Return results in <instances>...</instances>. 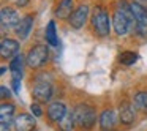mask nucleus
I'll return each mask as SVG.
<instances>
[{"mask_svg": "<svg viewBox=\"0 0 147 131\" xmlns=\"http://www.w3.org/2000/svg\"><path fill=\"white\" fill-rule=\"evenodd\" d=\"M46 41H48L49 46H57V44H59L54 21H51V22L48 24V27H46Z\"/></svg>", "mask_w": 147, "mask_h": 131, "instance_id": "obj_18", "label": "nucleus"}, {"mask_svg": "<svg viewBox=\"0 0 147 131\" xmlns=\"http://www.w3.org/2000/svg\"><path fill=\"white\" fill-rule=\"evenodd\" d=\"M13 114H14V106L13 104H3L0 106V117H2V123L10 125L11 120H13Z\"/></svg>", "mask_w": 147, "mask_h": 131, "instance_id": "obj_17", "label": "nucleus"}, {"mask_svg": "<svg viewBox=\"0 0 147 131\" xmlns=\"http://www.w3.org/2000/svg\"><path fill=\"white\" fill-rule=\"evenodd\" d=\"M29 3V0H16V5L18 7H26Z\"/></svg>", "mask_w": 147, "mask_h": 131, "instance_id": "obj_25", "label": "nucleus"}, {"mask_svg": "<svg viewBox=\"0 0 147 131\" xmlns=\"http://www.w3.org/2000/svg\"><path fill=\"white\" fill-rule=\"evenodd\" d=\"M0 93H2V98H3V99H8V98L11 96V92H10V90H8L5 85L0 87Z\"/></svg>", "mask_w": 147, "mask_h": 131, "instance_id": "obj_23", "label": "nucleus"}, {"mask_svg": "<svg viewBox=\"0 0 147 131\" xmlns=\"http://www.w3.org/2000/svg\"><path fill=\"white\" fill-rule=\"evenodd\" d=\"M74 125H76L74 115L70 114V112H67V115L59 122V128H60V131H71L74 128Z\"/></svg>", "mask_w": 147, "mask_h": 131, "instance_id": "obj_20", "label": "nucleus"}, {"mask_svg": "<svg viewBox=\"0 0 147 131\" xmlns=\"http://www.w3.org/2000/svg\"><path fill=\"white\" fill-rule=\"evenodd\" d=\"M73 11V0H62L55 8V16L59 19H70Z\"/></svg>", "mask_w": 147, "mask_h": 131, "instance_id": "obj_15", "label": "nucleus"}, {"mask_svg": "<svg viewBox=\"0 0 147 131\" xmlns=\"http://www.w3.org/2000/svg\"><path fill=\"white\" fill-rule=\"evenodd\" d=\"M87 16H89V7H87V5H81V7H78L76 10L71 13L68 22H70V26L73 27V29H81V27L86 24Z\"/></svg>", "mask_w": 147, "mask_h": 131, "instance_id": "obj_6", "label": "nucleus"}, {"mask_svg": "<svg viewBox=\"0 0 147 131\" xmlns=\"http://www.w3.org/2000/svg\"><path fill=\"white\" fill-rule=\"evenodd\" d=\"M133 104L136 109L147 112V92H138L133 98Z\"/></svg>", "mask_w": 147, "mask_h": 131, "instance_id": "obj_19", "label": "nucleus"}, {"mask_svg": "<svg viewBox=\"0 0 147 131\" xmlns=\"http://www.w3.org/2000/svg\"><path fill=\"white\" fill-rule=\"evenodd\" d=\"M0 131H10V130H8V125L7 123H2V125H0Z\"/></svg>", "mask_w": 147, "mask_h": 131, "instance_id": "obj_26", "label": "nucleus"}, {"mask_svg": "<svg viewBox=\"0 0 147 131\" xmlns=\"http://www.w3.org/2000/svg\"><path fill=\"white\" fill-rule=\"evenodd\" d=\"M30 109H32V112L35 114V117H41L43 112H41V109H40L38 104H32V107H30Z\"/></svg>", "mask_w": 147, "mask_h": 131, "instance_id": "obj_24", "label": "nucleus"}, {"mask_svg": "<svg viewBox=\"0 0 147 131\" xmlns=\"http://www.w3.org/2000/svg\"><path fill=\"white\" fill-rule=\"evenodd\" d=\"M11 84H13V90H14V93L18 95V93L21 92V79H19V77H13Z\"/></svg>", "mask_w": 147, "mask_h": 131, "instance_id": "obj_22", "label": "nucleus"}, {"mask_svg": "<svg viewBox=\"0 0 147 131\" xmlns=\"http://www.w3.org/2000/svg\"><path fill=\"white\" fill-rule=\"evenodd\" d=\"M48 57H49L48 46L38 44V46H35L33 49L29 51V54H27V57H26V62L30 68H40L41 65L46 63Z\"/></svg>", "mask_w": 147, "mask_h": 131, "instance_id": "obj_4", "label": "nucleus"}, {"mask_svg": "<svg viewBox=\"0 0 147 131\" xmlns=\"http://www.w3.org/2000/svg\"><path fill=\"white\" fill-rule=\"evenodd\" d=\"M32 93L38 101L46 103V101H49L51 96H52V87H51V84H48V82H38L33 87Z\"/></svg>", "mask_w": 147, "mask_h": 131, "instance_id": "obj_9", "label": "nucleus"}, {"mask_svg": "<svg viewBox=\"0 0 147 131\" xmlns=\"http://www.w3.org/2000/svg\"><path fill=\"white\" fill-rule=\"evenodd\" d=\"M67 112H68L67 107H65L62 103H52V104L48 107V117H49V120L59 123V122L67 115Z\"/></svg>", "mask_w": 147, "mask_h": 131, "instance_id": "obj_12", "label": "nucleus"}, {"mask_svg": "<svg viewBox=\"0 0 147 131\" xmlns=\"http://www.w3.org/2000/svg\"><path fill=\"white\" fill-rule=\"evenodd\" d=\"M134 2H138V3H141V5H147V0H134Z\"/></svg>", "mask_w": 147, "mask_h": 131, "instance_id": "obj_27", "label": "nucleus"}, {"mask_svg": "<svg viewBox=\"0 0 147 131\" xmlns=\"http://www.w3.org/2000/svg\"><path fill=\"white\" fill-rule=\"evenodd\" d=\"M131 5V11H133L134 17H136L138 22V30L142 33L147 32V10L144 8V5L138 3V2H133Z\"/></svg>", "mask_w": 147, "mask_h": 131, "instance_id": "obj_5", "label": "nucleus"}, {"mask_svg": "<svg viewBox=\"0 0 147 131\" xmlns=\"http://www.w3.org/2000/svg\"><path fill=\"white\" fill-rule=\"evenodd\" d=\"M73 115H74V120H76V125L82 130H90L95 125V120H96L95 111L87 104L76 106V109L73 111Z\"/></svg>", "mask_w": 147, "mask_h": 131, "instance_id": "obj_1", "label": "nucleus"}, {"mask_svg": "<svg viewBox=\"0 0 147 131\" xmlns=\"http://www.w3.org/2000/svg\"><path fill=\"white\" fill-rule=\"evenodd\" d=\"M0 17H2V26H3V29H11V27L16 29L19 21H21L19 14L13 8H8V7H3L0 10Z\"/></svg>", "mask_w": 147, "mask_h": 131, "instance_id": "obj_7", "label": "nucleus"}, {"mask_svg": "<svg viewBox=\"0 0 147 131\" xmlns=\"http://www.w3.org/2000/svg\"><path fill=\"white\" fill-rule=\"evenodd\" d=\"M32 26H33V16L32 14H27L26 17H22V19L19 21V24H18V27H16L18 36H19L21 40H26L27 36H29L30 30H32Z\"/></svg>", "mask_w": 147, "mask_h": 131, "instance_id": "obj_13", "label": "nucleus"}, {"mask_svg": "<svg viewBox=\"0 0 147 131\" xmlns=\"http://www.w3.org/2000/svg\"><path fill=\"white\" fill-rule=\"evenodd\" d=\"M112 26L117 35H127L128 30L138 29V22L134 17H128L122 10H117L112 16Z\"/></svg>", "mask_w": 147, "mask_h": 131, "instance_id": "obj_2", "label": "nucleus"}, {"mask_svg": "<svg viewBox=\"0 0 147 131\" xmlns=\"http://www.w3.org/2000/svg\"><path fill=\"white\" fill-rule=\"evenodd\" d=\"M18 51H19V43L16 40H2V44H0V55L3 58H11L16 57Z\"/></svg>", "mask_w": 147, "mask_h": 131, "instance_id": "obj_10", "label": "nucleus"}, {"mask_svg": "<svg viewBox=\"0 0 147 131\" xmlns=\"http://www.w3.org/2000/svg\"><path fill=\"white\" fill-rule=\"evenodd\" d=\"M22 67H24V57L22 54H18L14 58H11L10 62V71L13 74V77H22Z\"/></svg>", "mask_w": 147, "mask_h": 131, "instance_id": "obj_16", "label": "nucleus"}, {"mask_svg": "<svg viewBox=\"0 0 147 131\" xmlns=\"http://www.w3.org/2000/svg\"><path fill=\"white\" fill-rule=\"evenodd\" d=\"M92 26L95 29V32L100 36H106L109 35V30H111V22H109V14L103 10L101 7H98L93 13L92 17Z\"/></svg>", "mask_w": 147, "mask_h": 131, "instance_id": "obj_3", "label": "nucleus"}, {"mask_svg": "<svg viewBox=\"0 0 147 131\" xmlns=\"http://www.w3.org/2000/svg\"><path fill=\"white\" fill-rule=\"evenodd\" d=\"M35 126H36V122L30 114H21L14 118V128H16V131H33Z\"/></svg>", "mask_w": 147, "mask_h": 131, "instance_id": "obj_8", "label": "nucleus"}, {"mask_svg": "<svg viewBox=\"0 0 147 131\" xmlns=\"http://www.w3.org/2000/svg\"><path fill=\"white\" fill-rule=\"evenodd\" d=\"M115 122H117L115 112L112 109H106L100 115V130L101 131H112L115 126Z\"/></svg>", "mask_w": 147, "mask_h": 131, "instance_id": "obj_11", "label": "nucleus"}, {"mask_svg": "<svg viewBox=\"0 0 147 131\" xmlns=\"http://www.w3.org/2000/svg\"><path fill=\"white\" fill-rule=\"evenodd\" d=\"M119 117H120V122L123 125H131L134 122V109L130 103H122L120 109H119Z\"/></svg>", "mask_w": 147, "mask_h": 131, "instance_id": "obj_14", "label": "nucleus"}, {"mask_svg": "<svg viewBox=\"0 0 147 131\" xmlns=\"http://www.w3.org/2000/svg\"><path fill=\"white\" fill-rule=\"evenodd\" d=\"M119 60H120V63H123V65H133L134 62L138 60V54H134V52H131V51H125V52L120 54Z\"/></svg>", "mask_w": 147, "mask_h": 131, "instance_id": "obj_21", "label": "nucleus"}]
</instances>
